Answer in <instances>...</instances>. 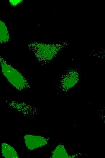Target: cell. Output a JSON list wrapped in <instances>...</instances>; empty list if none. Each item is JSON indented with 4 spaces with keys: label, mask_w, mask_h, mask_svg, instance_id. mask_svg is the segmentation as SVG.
<instances>
[{
    "label": "cell",
    "mask_w": 105,
    "mask_h": 158,
    "mask_svg": "<svg viewBox=\"0 0 105 158\" xmlns=\"http://www.w3.org/2000/svg\"><path fill=\"white\" fill-rule=\"evenodd\" d=\"M1 63L3 74L11 84L20 90L27 87V83L21 73L4 61Z\"/></svg>",
    "instance_id": "obj_1"
},
{
    "label": "cell",
    "mask_w": 105,
    "mask_h": 158,
    "mask_svg": "<svg viewBox=\"0 0 105 158\" xmlns=\"http://www.w3.org/2000/svg\"><path fill=\"white\" fill-rule=\"evenodd\" d=\"M24 139L26 147L31 150L45 146L48 143L47 139L40 136L26 135Z\"/></svg>",
    "instance_id": "obj_2"
},
{
    "label": "cell",
    "mask_w": 105,
    "mask_h": 158,
    "mask_svg": "<svg viewBox=\"0 0 105 158\" xmlns=\"http://www.w3.org/2000/svg\"><path fill=\"white\" fill-rule=\"evenodd\" d=\"M2 153L5 158H18V154L15 150L8 144L3 143L2 144Z\"/></svg>",
    "instance_id": "obj_3"
},
{
    "label": "cell",
    "mask_w": 105,
    "mask_h": 158,
    "mask_svg": "<svg viewBox=\"0 0 105 158\" xmlns=\"http://www.w3.org/2000/svg\"><path fill=\"white\" fill-rule=\"evenodd\" d=\"M49 46L35 45L37 55L39 57L49 58L51 56V52L49 50L52 49Z\"/></svg>",
    "instance_id": "obj_4"
},
{
    "label": "cell",
    "mask_w": 105,
    "mask_h": 158,
    "mask_svg": "<svg viewBox=\"0 0 105 158\" xmlns=\"http://www.w3.org/2000/svg\"><path fill=\"white\" fill-rule=\"evenodd\" d=\"M77 74H68L63 79L62 83V87L65 89H69L74 86L78 80Z\"/></svg>",
    "instance_id": "obj_5"
},
{
    "label": "cell",
    "mask_w": 105,
    "mask_h": 158,
    "mask_svg": "<svg viewBox=\"0 0 105 158\" xmlns=\"http://www.w3.org/2000/svg\"><path fill=\"white\" fill-rule=\"evenodd\" d=\"M9 39L7 28L5 23L0 20V43H5Z\"/></svg>",
    "instance_id": "obj_6"
},
{
    "label": "cell",
    "mask_w": 105,
    "mask_h": 158,
    "mask_svg": "<svg viewBox=\"0 0 105 158\" xmlns=\"http://www.w3.org/2000/svg\"><path fill=\"white\" fill-rule=\"evenodd\" d=\"M66 150L62 145L57 146L52 153V158H68Z\"/></svg>",
    "instance_id": "obj_7"
}]
</instances>
